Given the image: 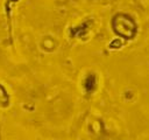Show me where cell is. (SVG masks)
Wrapping results in <instances>:
<instances>
[{
	"mask_svg": "<svg viewBox=\"0 0 149 140\" xmlns=\"http://www.w3.org/2000/svg\"><path fill=\"white\" fill-rule=\"evenodd\" d=\"M112 26L114 32L123 38H134L137 32V26L135 21L129 15L122 13L116 14L113 18Z\"/></svg>",
	"mask_w": 149,
	"mask_h": 140,
	"instance_id": "1",
	"label": "cell"
},
{
	"mask_svg": "<svg viewBox=\"0 0 149 140\" xmlns=\"http://www.w3.org/2000/svg\"><path fill=\"white\" fill-rule=\"evenodd\" d=\"M84 88L87 92H92L95 89V76L94 75H90L86 77L84 82Z\"/></svg>",
	"mask_w": 149,
	"mask_h": 140,
	"instance_id": "2",
	"label": "cell"
},
{
	"mask_svg": "<svg viewBox=\"0 0 149 140\" xmlns=\"http://www.w3.org/2000/svg\"><path fill=\"white\" fill-rule=\"evenodd\" d=\"M9 103V97H8V93L6 92L5 88L0 84V105H3V106H7Z\"/></svg>",
	"mask_w": 149,
	"mask_h": 140,
	"instance_id": "3",
	"label": "cell"
}]
</instances>
